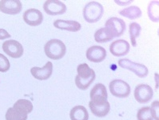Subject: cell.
<instances>
[{
	"instance_id": "8992f818",
	"label": "cell",
	"mask_w": 159,
	"mask_h": 120,
	"mask_svg": "<svg viewBox=\"0 0 159 120\" xmlns=\"http://www.w3.org/2000/svg\"><path fill=\"white\" fill-rule=\"evenodd\" d=\"M110 91L117 98H127L130 94V86L122 79H114L111 82Z\"/></svg>"
},
{
	"instance_id": "cb8c5ba5",
	"label": "cell",
	"mask_w": 159,
	"mask_h": 120,
	"mask_svg": "<svg viewBox=\"0 0 159 120\" xmlns=\"http://www.w3.org/2000/svg\"><path fill=\"white\" fill-rule=\"evenodd\" d=\"M148 15L153 22H158V1H152L148 7Z\"/></svg>"
},
{
	"instance_id": "d4e9b609",
	"label": "cell",
	"mask_w": 159,
	"mask_h": 120,
	"mask_svg": "<svg viewBox=\"0 0 159 120\" xmlns=\"http://www.w3.org/2000/svg\"><path fill=\"white\" fill-rule=\"evenodd\" d=\"M137 118L138 120H153L150 107H143L139 109L137 113Z\"/></svg>"
},
{
	"instance_id": "2e32d148",
	"label": "cell",
	"mask_w": 159,
	"mask_h": 120,
	"mask_svg": "<svg viewBox=\"0 0 159 120\" xmlns=\"http://www.w3.org/2000/svg\"><path fill=\"white\" fill-rule=\"evenodd\" d=\"M54 26L55 28L62 30H67L70 32L79 31L82 28L80 23L74 20H62L57 19L54 22Z\"/></svg>"
},
{
	"instance_id": "6da1fadb",
	"label": "cell",
	"mask_w": 159,
	"mask_h": 120,
	"mask_svg": "<svg viewBox=\"0 0 159 120\" xmlns=\"http://www.w3.org/2000/svg\"><path fill=\"white\" fill-rule=\"evenodd\" d=\"M78 75L75 76V85L80 90H85L89 88L95 79L96 75L93 69L86 63H82L77 67Z\"/></svg>"
},
{
	"instance_id": "ffe728a7",
	"label": "cell",
	"mask_w": 159,
	"mask_h": 120,
	"mask_svg": "<svg viewBox=\"0 0 159 120\" xmlns=\"http://www.w3.org/2000/svg\"><path fill=\"white\" fill-rule=\"evenodd\" d=\"M13 107L20 112L28 114L33 111V104L27 99H19L14 104Z\"/></svg>"
},
{
	"instance_id": "9c48e42d",
	"label": "cell",
	"mask_w": 159,
	"mask_h": 120,
	"mask_svg": "<svg viewBox=\"0 0 159 120\" xmlns=\"http://www.w3.org/2000/svg\"><path fill=\"white\" fill-rule=\"evenodd\" d=\"M23 9L19 0H2L0 1V12L7 15H18Z\"/></svg>"
},
{
	"instance_id": "44dd1931",
	"label": "cell",
	"mask_w": 159,
	"mask_h": 120,
	"mask_svg": "<svg viewBox=\"0 0 159 120\" xmlns=\"http://www.w3.org/2000/svg\"><path fill=\"white\" fill-rule=\"evenodd\" d=\"M114 38L111 35V34L105 27L98 29L94 33V40L98 43H107L109 41H111Z\"/></svg>"
},
{
	"instance_id": "7a4b0ae2",
	"label": "cell",
	"mask_w": 159,
	"mask_h": 120,
	"mask_svg": "<svg viewBox=\"0 0 159 120\" xmlns=\"http://www.w3.org/2000/svg\"><path fill=\"white\" fill-rule=\"evenodd\" d=\"M44 51L49 58L58 60L63 58L66 52V47L64 43L59 39L49 40L44 46Z\"/></svg>"
},
{
	"instance_id": "8fae6325",
	"label": "cell",
	"mask_w": 159,
	"mask_h": 120,
	"mask_svg": "<svg viewBox=\"0 0 159 120\" xmlns=\"http://www.w3.org/2000/svg\"><path fill=\"white\" fill-rule=\"evenodd\" d=\"M90 101L96 104H101L107 102V90L105 85L102 83H98L92 88L90 91Z\"/></svg>"
},
{
	"instance_id": "7402d4cb",
	"label": "cell",
	"mask_w": 159,
	"mask_h": 120,
	"mask_svg": "<svg viewBox=\"0 0 159 120\" xmlns=\"http://www.w3.org/2000/svg\"><path fill=\"white\" fill-rule=\"evenodd\" d=\"M129 33L130 37L131 44L133 47L137 46V38H139L141 34L142 27L138 23H131L129 26Z\"/></svg>"
},
{
	"instance_id": "3957f363",
	"label": "cell",
	"mask_w": 159,
	"mask_h": 120,
	"mask_svg": "<svg viewBox=\"0 0 159 120\" xmlns=\"http://www.w3.org/2000/svg\"><path fill=\"white\" fill-rule=\"evenodd\" d=\"M104 13V8L99 2H92L86 4L83 8V18L89 23H97L102 17Z\"/></svg>"
},
{
	"instance_id": "52a82bcc",
	"label": "cell",
	"mask_w": 159,
	"mask_h": 120,
	"mask_svg": "<svg viewBox=\"0 0 159 120\" xmlns=\"http://www.w3.org/2000/svg\"><path fill=\"white\" fill-rule=\"evenodd\" d=\"M2 51L8 56L13 58H19L23 56L24 50L23 45L16 40H7L2 43Z\"/></svg>"
},
{
	"instance_id": "9a60e30c",
	"label": "cell",
	"mask_w": 159,
	"mask_h": 120,
	"mask_svg": "<svg viewBox=\"0 0 159 120\" xmlns=\"http://www.w3.org/2000/svg\"><path fill=\"white\" fill-rule=\"evenodd\" d=\"M129 43L124 39H118L110 46V51L114 56H125L129 51Z\"/></svg>"
},
{
	"instance_id": "5bb4252c",
	"label": "cell",
	"mask_w": 159,
	"mask_h": 120,
	"mask_svg": "<svg viewBox=\"0 0 159 120\" xmlns=\"http://www.w3.org/2000/svg\"><path fill=\"white\" fill-rule=\"evenodd\" d=\"M30 73L34 79L38 80H47L50 79L53 73V64L51 62H47L43 67H34L30 69Z\"/></svg>"
},
{
	"instance_id": "484cf974",
	"label": "cell",
	"mask_w": 159,
	"mask_h": 120,
	"mask_svg": "<svg viewBox=\"0 0 159 120\" xmlns=\"http://www.w3.org/2000/svg\"><path fill=\"white\" fill-rule=\"evenodd\" d=\"M11 67L9 60L5 55L0 54V72H7Z\"/></svg>"
},
{
	"instance_id": "603a6c76",
	"label": "cell",
	"mask_w": 159,
	"mask_h": 120,
	"mask_svg": "<svg viewBox=\"0 0 159 120\" xmlns=\"http://www.w3.org/2000/svg\"><path fill=\"white\" fill-rule=\"evenodd\" d=\"M6 120H26L27 114L20 112L14 107H10L5 114Z\"/></svg>"
},
{
	"instance_id": "e0dca14e",
	"label": "cell",
	"mask_w": 159,
	"mask_h": 120,
	"mask_svg": "<svg viewBox=\"0 0 159 120\" xmlns=\"http://www.w3.org/2000/svg\"><path fill=\"white\" fill-rule=\"evenodd\" d=\"M89 107H90L92 114H94V115L99 117V118L107 116L111 110V105L108 101L104 103H101V104H96V103L90 101Z\"/></svg>"
},
{
	"instance_id": "4316f807",
	"label": "cell",
	"mask_w": 159,
	"mask_h": 120,
	"mask_svg": "<svg viewBox=\"0 0 159 120\" xmlns=\"http://www.w3.org/2000/svg\"><path fill=\"white\" fill-rule=\"evenodd\" d=\"M158 101L156 100V101L153 102L151 104V107H150V111H151L152 117H153V120H159L158 118Z\"/></svg>"
},
{
	"instance_id": "ac0fdd59",
	"label": "cell",
	"mask_w": 159,
	"mask_h": 120,
	"mask_svg": "<svg viewBox=\"0 0 159 120\" xmlns=\"http://www.w3.org/2000/svg\"><path fill=\"white\" fill-rule=\"evenodd\" d=\"M71 120H88L89 114L86 108L83 106H75L70 112Z\"/></svg>"
},
{
	"instance_id": "7c38bea8",
	"label": "cell",
	"mask_w": 159,
	"mask_h": 120,
	"mask_svg": "<svg viewBox=\"0 0 159 120\" xmlns=\"http://www.w3.org/2000/svg\"><path fill=\"white\" fill-rule=\"evenodd\" d=\"M23 18L25 23L31 26H39L43 21V13L39 10L34 8L26 10L23 13Z\"/></svg>"
},
{
	"instance_id": "d6986e66",
	"label": "cell",
	"mask_w": 159,
	"mask_h": 120,
	"mask_svg": "<svg viewBox=\"0 0 159 120\" xmlns=\"http://www.w3.org/2000/svg\"><path fill=\"white\" fill-rule=\"evenodd\" d=\"M119 15L129 19H137L142 16V10L137 6H130L127 8L119 11Z\"/></svg>"
},
{
	"instance_id": "277c9868",
	"label": "cell",
	"mask_w": 159,
	"mask_h": 120,
	"mask_svg": "<svg viewBox=\"0 0 159 120\" xmlns=\"http://www.w3.org/2000/svg\"><path fill=\"white\" fill-rule=\"evenodd\" d=\"M118 65L123 69L129 70L134 72L139 78H146L149 74L148 68L143 64L134 62L128 58H122L118 60Z\"/></svg>"
},
{
	"instance_id": "5b68a950",
	"label": "cell",
	"mask_w": 159,
	"mask_h": 120,
	"mask_svg": "<svg viewBox=\"0 0 159 120\" xmlns=\"http://www.w3.org/2000/svg\"><path fill=\"white\" fill-rule=\"evenodd\" d=\"M105 28L108 30L113 38L120 37L124 34L126 26L123 19L112 17L107 19L105 23Z\"/></svg>"
},
{
	"instance_id": "30bf717a",
	"label": "cell",
	"mask_w": 159,
	"mask_h": 120,
	"mask_svg": "<svg viewBox=\"0 0 159 120\" xmlns=\"http://www.w3.org/2000/svg\"><path fill=\"white\" fill-rule=\"evenodd\" d=\"M43 10L49 15H60L66 13V6L58 0H48L43 4Z\"/></svg>"
},
{
	"instance_id": "ba28073f",
	"label": "cell",
	"mask_w": 159,
	"mask_h": 120,
	"mask_svg": "<svg viewBox=\"0 0 159 120\" xmlns=\"http://www.w3.org/2000/svg\"><path fill=\"white\" fill-rule=\"evenodd\" d=\"M134 98L139 103H147L152 99L153 95V90L147 84H139L135 87Z\"/></svg>"
},
{
	"instance_id": "83f0119b",
	"label": "cell",
	"mask_w": 159,
	"mask_h": 120,
	"mask_svg": "<svg viewBox=\"0 0 159 120\" xmlns=\"http://www.w3.org/2000/svg\"><path fill=\"white\" fill-rule=\"evenodd\" d=\"M11 35L4 29H0V40L6 39H9L11 38Z\"/></svg>"
},
{
	"instance_id": "4fadbf2b",
	"label": "cell",
	"mask_w": 159,
	"mask_h": 120,
	"mask_svg": "<svg viewBox=\"0 0 159 120\" xmlns=\"http://www.w3.org/2000/svg\"><path fill=\"white\" fill-rule=\"evenodd\" d=\"M86 58L91 62H101L107 57V51L101 46H92L86 51Z\"/></svg>"
}]
</instances>
